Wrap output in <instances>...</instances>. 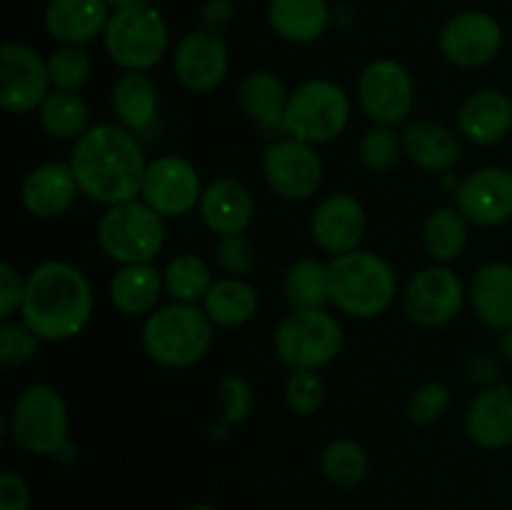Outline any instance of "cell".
<instances>
[{"instance_id": "obj_45", "label": "cell", "mask_w": 512, "mask_h": 510, "mask_svg": "<svg viewBox=\"0 0 512 510\" xmlns=\"http://www.w3.org/2000/svg\"><path fill=\"white\" fill-rule=\"evenodd\" d=\"M235 20V3L233 0H205L200 8V28L210 33H223Z\"/></svg>"}, {"instance_id": "obj_30", "label": "cell", "mask_w": 512, "mask_h": 510, "mask_svg": "<svg viewBox=\"0 0 512 510\" xmlns=\"http://www.w3.org/2000/svg\"><path fill=\"white\" fill-rule=\"evenodd\" d=\"M260 308V295L245 278H225L215 280L203 300V310L208 318L220 328H240L250 323Z\"/></svg>"}, {"instance_id": "obj_21", "label": "cell", "mask_w": 512, "mask_h": 510, "mask_svg": "<svg viewBox=\"0 0 512 510\" xmlns=\"http://www.w3.org/2000/svg\"><path fill=\"white\" fill-rule=\"evenodd\" d=\"M198 210L205 228L223 238V235H240L250 228L255 215V200L248 185L225 175V178H215L213 183L205 185Z\"/></svg>"}, {"instance_id": "obj_34", "label": "cell", "mask_w": 512, "mask_h": 510, "mask_svg": "<svg viewBox=\"0 0 512 510\" xmlns=\"http://www.w3.org/2000/svg\"><path fill=\"white\" fill-rule=\"evenodd\" d=\"M163 283L165 295L173 303L203 305L205 295L213 288L215 280L210 273V265L200 255L183 253L168 260V265L163 268Z\"/></svg>"}, {"instance_id": "obj_36", "label": "cell", "mask_w": 512, "mask_h": 510, "mask_svg": "<svg viewBox=\"0 0 512 510\" xmlns=\"http://www.w3.org/2000/svg\"><path fill=\"white\" fill-rule=\"evenodd\" d=\"M48 73L53 90H73L80 93L93 75V60L83 45H60L48 55Z\"/></svg>"}, {"instance_id": "obj_8", "label": "cell", "mask_w": 512, "mask_h": 510, "mask_svg": "<svg viewBox=\"0 0 512 510\" xmlns=\"http://www.w3.org/2000/svg\"><path fill=\"white\" fill-rule=\"evenodd\" d=\"M103 45L108 58L120 70L148 73L168 53L170 30L160 10L140 3L133 8L113 10L103 33Z\"/></svg>"}, {"instance_id": "obj_38", "label": "cell", "mask_w": 512, "mask_h": 510, "mask_svg": "<svg viewBox=\"0 0 512 510\" xmlns=\"http://www.w3.org/2000/svg\"><path fill=\"white\" fill-rule=\"evenodd\" d=\"M43 340L23 320H3L0 325V363L5 368H20L38 355Z\"/></svg>"}, {"instance_id": "obj_14", "label": "cell", "mask_w": 512, "mask_h": 510, "mask_svg": "<svg viewBox=\"0 0 512 510\" xmlns=\"http://www.w3.org/2000/svg\"><path fill=\"white\" fill-rule=\"evenodd\" d=\"M203 190V178L195 163L183 155H160L148 163L140 200L163 218H180L200 208Z\"/></svg>"}, {"instance_id": "obj_28", "label": "cell", "mask_w": 512, "mask_h": 510, "mask_svg": "<svg viewBox=\"0 0 512 510\" xmlns=\"http://www.w3.org/2000/svg\"><path fill=\"white\" fill-rule=\"evenodd\" d=\"M110 103L120 125L135 135L153 128L160 113V98L153 78L138 70H123L115 78L110 88Z\"/></svg>"}, {"instance_id": "obj_9", "label": "cell", "mask_w": 512, "mask_h": 510, "mask_svg": "<svg viewBox=\"0 0 512 510\" xmlns=\"http://www.w3.org/2000/svg\"><path fill=\"white\" fill-rule=\"evenodd\" d=\"M345 343L343 325L328 310H290L273 335L275 355L290 370H320L333 363Z\"/></svg>"}, {"instance_id": "obj_11", "label": "cell", "mask_w": 512, "mask_h": 510, "mask_svg": "<svg viewBox=\"0 0 512 510\" xmlns=\"http://www.w3.org/2000/svg\"><path fill=\"white\" fill-rule=\"evenodd\" d=\"M468 290L463 280L445 263H433L408 280L403 310L410 323L420 328H440L463 310Z\"/></svg>"}, {"instance_id": "obj_19", "label": "cell", "mask_w": 512, "mask_h": 510, "mask_svg": "<svg viewBox=\"0 0 512 510\" xmlns=\"http://www.w3.org/2000/svg\"><path fill=\"white\" fill-rule=\"evenodd\" d=\"M465 433L483 450H503L512 445V385L495 383L480 388L465 413Z\"/></svg>"}, {"instance_id": "obj_41", "label": "cell", "mask_w": 512, "mask_h": 510, "mask_svg": "<svg viewBox=\"0 0 512 510\" xmlns=\"http://www.w3.org/2000/svg\"><path fill=\"white\" fill-rule=\"evenodd\" d=\"M215 263L225 275L233 278H245L258 265V253H255L253 240L245 233L240 235H223L215 245Z\"/></svg>"}, {"instance_id": "obj_44", "label": "cell", "mask_w": 512, "mask_h": 510, "mask_svg": "<svg viewBox=\"0 0 512 510\" xmlns=\"http://www.w3.org/2000/svg\"><path fill=\"white\" fill-rule=\"evenodd\" d=\"M33 493L23 475L5 470L0 473V510H30Z\"/></svg>"}, {"instance_id": "obj_43", "label": "cell", "mask_w": 512, "mask_h": 510, "mask_svg": "<svg viewBox=\"0 0 512 510\" xmlns=\"http://www.w3.org/2000/svg\"><path fill=\"white\" fill-rule=\"evenodd\" d=\"M25 298V275L13 263L3 260L0 263V318L10 320L20 313V305Z\"/></svg>"}, {"instance_id": "obj_37", "label": "cell", "mask_w": 512, "mask_h": 510, "mask_svg": "<svg viewBox=\"0 0 512 510\" xmlns=\"http://www.w3.org/2000/svg\"><path fill=\"white\" fill-rule=\"evenodd\" d=\"M358 155L365 168L373 170V173H385L403 155V138L393 125L373 123V128L365 130L363 138H360Z\"/></svg>"}, {"instance_id": "obj_47", "label": "cell", "mask_w": 512, "mask_h": 510, "mask_svg": "<svg viewBox=\"0 0 512 510\" xmlns=\"http://www.w3.org/2000/svg\"><path fill=\"white\" fill-rule=\"evenodd\" d=\"M500 355L505 358V363L512 365V328L505 330L503 338H500Z\"/></svg>"}, {"instance_id": "obj_39", "label": "cell", "mask_w": 512, "mask_h": 510, "mask_svg": "<svg viewBox=\"0 0 512 510\" xmlns=\"http://www.w3.org/2000/svg\"><path fill=\"white\" fill-rule=\"evenodd\" d=\"M218 403H220V423L235 428V425L245 423L253 413V388L240 375H225L218 385Z\"/></svg>"}, {"instance_id": "obj_46", "label": "cell", "mask_w": 512, "mask_h": 510, "mask_svg": "<svg viewBox=\"0 0 512 510\" xmlns=\"http://www.w3.org/2000/svg\"><path fill=\"white\" fill-rule=\"evenodd\" d=\"M468 378L478 388H490V385L500 383V363L495 355L490 353H475L468 360Z\"/></svg>"}, {"instance_id": "obj_27", "label": "cell", "mask_w": 512, "mask_h": 510, "mask_svg": "<svg viewBox=\"0 0 512 510\" xmlns=\"http://www.w3.org/2000/svg\"><path fill=\"white\" fill-rule=\"evenodd\" d=\"M165 293L163 273L153 263L120 265L110 278V303L118 313L128 318L150 315L160 303V295Z\"/></svg>"}, {"instance_id": "obj_7", "label": "cell", "mask_w": 512, "mask_h": 510, "mask_svg": "<svg viewBox=\"0 0 512 510\" xmlns=\"http://www.w3.org/2000/svg\"><path fill=\"white\" fill-rule=\"evenodd\" d=\"M8 430L15 448L30 455H53L55 458L70 443L68 403L53 385H28L15 398Z\"/></svg>"}, {"instance_id": "obj_33", "label": "cell", "mask_w": 512, "mask_h": 510, "mask_svg": "<svg viewBox=\"0 0 512 510\" xmlns=\"http://www.w3.org/2000/svg\"><path fill=\"white\" fill-rule=\"evenodd\" d=\"M285 300L290 310H320L330 303L328 263L303 258L290 265L283 280Z\"/></svg>"}, {"instance_id": "obj_15", "label": "cell", "mask_w": 512, "mask_h": 510, "mask_svg": "<svg viewBox=\"0 0 512 510\" xmlns=\"http://www.w3.org/2000/svg\"><path fill=\"white\" fill-rule=\"evenodd\" d=\"M438 48L443 58L458 68H483L498 58L503 48V28L490 13L465 10L440 28Z\"/></svg>"}, {"instance_id": "obj_29", "label": "cell", "mask_w": 512, "mask_h": 510, "mask_svg": "<svg viewBox=\"0 0 512 510\" xmlns=\"http://www.w3.org/2000/svg\"><path fill=\"white\" fill-rule=\"evenodd\" d=\"M333 13L325 0H270L268 23L283 40L308 45L323 38Z\"/></svg>"}, {"instance_id": "obj_13", "label": "cell", "mask_w": 512, "mask_h": 510, "mask_svg": "<svg viewBox=\"0 0 512 510\" xmlns=\"http://www.w3.org/2000/svg\"><path fill=\"white\" fill-rule=\"evenodd\" d=\"M53 93L48 60L25 43L0 45V105L15 115L33 113Z\"/></svg>"}, {"instance_id": "obj_22", "label": "cell", "mask_w": 512, "mask_h": 510, "mask_svg": "<svg viewBox=\"0 0 512 510\" xmlns=\"http://www.w3.org/2000/svg\"><path fill=\"white\" fill-rule=\"evenodd\" d=\"M458 130L473 145H498L512 130V100L498 88H480L463 100Z\"/></svg>"}, {"instance_id": "obj_35", "label": "cell", "mask_w": 512, "mask_h": 510, "mask_svg": "<svg viewBox=\"0 0 512 510\" xmlns=\"http://www.w3.org/2000/svg\"><path fill=\"white\" fill-rule=\"evenodd\" d=\"M368 453L363 445L353 438H335L325 445L320 455V470L325 480L338 488H355L368 475Z\"/></svg>"}, {"instance_id": "obj_40", "label": "cell", "mask_w": 512, "mask_h": 510, "mask_svg": "<svg viewBox=\"0 0 512 510\" xmlns=\"http://www.w3.org/2000/svg\"><path fill=\"white\" fill-rule=\"evenodd\" d=\"M285 400L298 415H315L325 403V383L320 370H293L285 383Z\"/></svg>"}, {"instance_id": "obj_10", "label": "cell", "mask_w": 512, "mask_h": 510, "mask_svg": "<svg viewBox=\"0 0 512 510\" xmlns=\"http://www.w3.org/2000/svg\"><path fill=\"white\" fill-rule=\"evenodd\" d=\"M263 175L278 198L303 203L323 185V160L313 145L283 135L263 150Z\"/></svg>"}, {"instance_id": "obj_1", "label": "cell", "mask_w": 512, "mask_h": 510, "mask_svg": "<svg viewBox=\"0 0 512 510\" xmlns=\"http://www.w3.org/2000/svg\"><path fill=\"white\" fill-rule=\"evenodd\" d=\"M68 163L80 195L105 208L140 198L148 170L138 135L115 123L90 125L73 143Z\"/></svg>"}, {"instance_id": "obj_42", "label": "cell", "mask_w": 512, "mask_h": 510, "mask_svg": "<svg viewBox=\"0 0 512 510\" xmlns=\"http://www.w3.org/2000/svg\"><path fill=\"white\" fill-rule=\"evenodd\" d=\"M450 408V388L440 380L423 383L408 403V420L413 425H430L443 418Z\"/></svg>"}, {"instance_id": "obj_16", "label": "cell", "mask_w": 512, "mask_h": 510, "mask_svg": "<svg viewBox=\"0 0 512 510\" xmlns=\"http://www.w3.org/2000/svg\"><path fill=\"white\" fill-rule=\"evenodd\" d=\"M455 208L475 228H498L512 218V170L485 165L455 188Z\"/></svg>"}, {"instance_id": "obj_32", "label": "cell", "mask_w": 512, "mask_h": 510, "mask_svg": "<svg viewBox=\"0 0 512 510\" xmlns=\"http://www.w3.org/2000/svg\"><path fill=\"white\" fill-rule=\"evenodd\" d=\"M40 128L55 140H78L90 128V108L73 90H53L38 108Z\"/></svg>"}, {"instance_id": "obj_4", "label": "cell", "mask_w": 512, "mask_h": 510, "mask_svg": "<svg viewBox=\"0 0 512 510\" xmlns=\"http://www.w3.org/2000/svg\"><path fill=\"white\" fill-rule=\"evenodd\" d=\"M213 333L215 323L203 305L168 303L145 315L140 340L153 363L180 370L200 363L208 355Z\"/></svg>"}, {"instance_id": "obj_24", "label": "cell", "mask_w": 512, "mask_h": 510, "mask_svg": "<svg viewBox=\"0 0 512 510\" xmlns=\"http://www.w3.org/2000/svg\"><path fill=\"white\" fill-rule=\"evenodd\" d=\"M403 155L428 173H448L460 160V138L438 120H410L400 133Z\"/></svg>"}, {"instance_id": "obj_49", "label": "cell", "mask_w": 512, "mask_h": 510, "mask_svg": "<svg viewBox=\"0 0 512 510\" xmlns=\"http://www.w3.org/2000/svg\"><path fill=\"white\" fill-rule=\"evenodd\" d=\"M188 510H218V508H215V505H210V503H198V505H193V508H188Z\"/></svg>"}, {"instance_id": "obj_25", "label": "cell", "mask_w": 512, "mask_h": 510, "mask_svg": "<svg viewBox=\"0 0 512 510\" xmlns=\"http://www.w3.org/2000/svg\"><path fill=\"white\" fill-rule=\"evenodd\" d=\"M288 88L270 70H253L238 85V105L268 138H283Z\"/></svg>"}, {"instance_id": "obj_31", "label": "cell", "mask_w": 512, "mask_h": 510, "mask_svg": "<svg viewBox=\"0 0 512 510\" xmlns=\"http://www.w3.org/2000/svg\"><path fill=\"white\" fill-rule=\"evenodd\" d=\"M468 220L455 205H440L423 223V248L435 263H453L468 245Z\"/></svg>"}, {"instance_id": "obj_17", "label": "cell", "mask_w": 512, "mask_h": 510, "mask_svg": "<svg viewBox=\"0 0 512 510\" xmlns=\"http://www.w3.org/2000/svg\"><path fill=\"white\" fill-rule=\"evenodd\" d=\"M230 70V53L225 40L210 30H193L183 35L173 50V73L190 93H210L225 80Z\"/></svg>"}, {"instance_id": "obj_26", "label": "cell", "mask_w": 512, "mask_h": 510, "mask_svg": "<svg viewBox=\"0 0 512 510\" xmlns=\"http://www.w3.org/2000/svg\"><path fill=\"white\" fill-rule=\"evenodd\" d=\"M470 305L475 315L488 328L505 330L512 328V263L493 260L475 270L468 288Z\"/></svg>"}, {"instance_id": "obj_48", "label": "cell", "mask_w": 512, "mask_h": 510, "mask_svg": "<svg viewBox=\"0 0 512 510\" xmlns=\"http://www.w3.org/2000/svg\"><path fill=\"white\" fill-rule=\"evenodd\" d=\"M113 10H123V8H133V5L145 3V0H105Z\"/></svg>"}, {"instance_id": "obj_20", "label": "cell", "mask_w": 512, "mask_h": 510, "mask_svg": "<svg viewBox=\"0 0 512 510\" xmlns=\"http://www.w3.org/2000/svg\"><path fill=\"white\" fill-rule=\"evenodd\" d=\"M80 195V185L75 180L70 163H40L25 175L23 188H20V200H23L25 210L40 220L60 218L75 198Z\"/></svg>"}, {"instance_id": "obj_5", "label": "cell", "mask_w": 512, "mask_h": 510, "mask_svg": "<svg viewBox=\"0 0 512 510\" xmlns=\"http://www.w3.org/2000/svg\"><path fill=\"white\" fill-rule=\"evenodd\" d=\"M353 115L348 93L335 80L313 78L290 90L283 130L313 148L328 145L345 133Z\"/></svg>"}, {"instance_id": "obj_12", "label": "cell", "mask_w": 512, "mask_h": 510, "mask_svg": "<svg viewBox=\"0 0 512 510\" xmlns=\"http://www.w3.org/2000/svg\"><path fill=\"white\" fill-rule=\"evenodd\" d=\"M358 100L363 113L378 125H400L415 105V83L403 63L378 58L365 65L358 78Z\"/></svg>"}, {"instance_id": "obj_6", "label": "cell", "mask_w": 512, "mask_h": 510, "mask_svg": "<svg viewBox=\"0 0 512 510\" xmlns=\"http://www.w3.org/2000/svg\"><path fill=\"white\" fill-rule=\"evenodd\" d=\"M95 238L113 263H153L165 248V218L140 198L110 205L100 215Z\"/></svg>"}, {"instance_id": "obj_3", "label": "cell", "mask_w": 512, "mask_h": 510, "mask_svg": "<svg viewBox=\"0 0 512 510\" xmlns=\"http://www.w3.org/2000/svg\"><path fill=\"white\" fill-rule=\"evenodd\" d=\"M330 303L355 320H373L388 313L398 295V275L383 255L353 250L328 263Z\"/></svg>"}, {"instance_id": "obj_18", "label": "cell", "mask_w": 512, "mask_h": 510, "mask_svg": "<svg viewBox=\"0 0 512 510\" xmlns=\"http://www.w3.org/2000/svg\"><path fill=\"white\" fill-rule=\"evenodd\" d=\"M368 228L363 203L350 193H333L320 200L310 220L315 245L328 255H345L360 248Z\"/></svg>"}, {"instance_id": "obj_2", "label": "cell", "mask_w": 512, "mask_h": 510, "mask_svg": "<svg viewBox=\"0 0 512 510\" xmlns=\"http://www.w3.org/2000/svg\"><path fill=\"white\" fill-rule=\"evenodd\" d=\"M93 308L95 295L88 275L68 260H45L25 275L20 320L43 343H63L83 333Z\"/></svg>"}, {"instance_id": "obj_23", "label": "cell", "mask_w": 512, "mask_h": 510, "mask_svg": "<svg viewBox=\"0 0 512 510\" xmlns=\"http://www.w3.org/2000/svg\"><path fill=\"white\" fill-rule=\"evenodd\" d=\"M105 0H50L45 5V30L60 45H85L105 33L110 20Z\"/></svg>"}]
</instances>
